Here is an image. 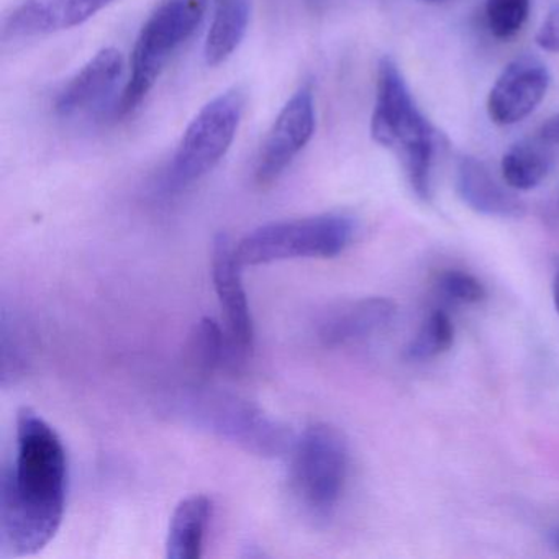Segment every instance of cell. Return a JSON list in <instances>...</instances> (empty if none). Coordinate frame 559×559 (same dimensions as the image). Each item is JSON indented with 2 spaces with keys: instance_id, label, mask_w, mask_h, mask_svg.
I'll use <instances>...</instances> for the list:
<instances>
[{
  "instance_id": "6da1fadb",
  "label": "cell",
  "mask_w": 559,
  "mask_h": 559,
  "mask_svg": "<svg viewBox=\"0 0 559 559\" xmlns=\"http://www.w3.org/2000/svg\"><path fill=\"white\" fill-rule=\"evenodd\" d=\"M68 457L57 431L22 408L15 456L2 471L0 546L4 556L34 555L60 530L67 507Z\"/></svg>"
},
{
  "instance_id": "7a4b0ae2",
  "label": "cell",
  "mask_w": 559,
  "mask_h": 559,
  "mask_svg": "<svg viewBox=\"0 0 559 559\" xmlns=\"http://www.w3.org/2000/svg\"><path fill=\"white\" fill-rule=\"evenodd\" d=\"M371 136L397 156L412 191L428 201L438 133L418 109L397 63L389 57L379 61Z\"/></svg>"
},
{
  "instance_id": "3957f363",
  "label": "cell",
  "mask_w": 559,
  "mask_h": 559,
  "mask_svg": "<svg viewBox=\"0 0 559 559\" xmlns=\"http://www.w3.org/2000/svg\"><path fill=\"white\" fill-rule=\"evenodd\" d=\"M171 414L227 443L257 456L274 457L290 451L293 433L250 401L215 391L191 389L173 402Z\"/></svg>"
},
{
  "instance_id": "277c9868",
  "label": "cell",
  "mask_w": 559,
  "mask_h": 559,
  "mask_svg": "<svg viewBox=\"0 0 559 559\" xmlns=\"http://www.w3.org/2000/svg\"><path fill=\"white\" fill-rule=\"evenodd\" d=\"M207 8L209 0H159L136 37L129 83L117 103V116L139 109L173 55L198 31Z\"/></svg>"
},
{
  "instance_id": "5b68a950",
  "label": "cell",
  "mask_w": 559,
  "mask_h": 559,
  "mask_svg": "<svg viewBox=\"0 0 559 559\" xmlns=\"http://www.w3.org/2000/svg\"><path fill=\"white\" fill-rule=\"evenodd\" d=\"M349 473L345 435L329 424H313L290 448L289 486L304 512L317 522L335 513Z\"/></svg>"
},
{
  "instance_id": "8992f818",
  "label": "cell",
  "mask_w": 559,
  "mask_h": 559,
  "mask_svg": "<svg viewBox=\"0 0 559 559\" xmlns=\"http://www.w3.org/2000/svg\"><path fill=\"white\" fill-rule=\"evenodd\" d=\"M356 222L330 214L273 222L235 243L241 266H260L299 258H335L355 240Z\"/></svg>"
},
{
  "instance_id": "52a82bcc",
  "label": "cell",
  "mask_w": 559,
  "mask_h": 559,
  "mask_svg": "<svg viewBox=\"0 0 559 559\" xmlns=\"http://www.w3.org/2000/svg\"><path fill=\"white\" fill-rule=\"evenodd\" d=\"M245 106L247 93L241 87H231L199 110L169 166V188H188L217 168L237 136Z\"/></svg>"
},
{
  "instance_id": "ba28073f",
  "label": "cell",
  "mask_w": 559,
  "mask_h": 559,
  "mask_svg": "<svg viewBox=\"0 0 559 559\" xmlns=\"http://www.w3.org/2000/svg\"><path fill=\"white\" fill-rule=\"evenodd\" d=\"M316 132V103L310 87H300L281 109L261 145L254 179L267 188L283 176Z\"/></svg>"
},
{
  "instance_id": "9c48e42d",
  "label": "cell",
  "mask_w": 559,
  "mask_h": 559,
  "mask_svg": "<svg viewBox=\"0 0 559 559\" xmlns=\"http://www.w3.org/2000/svg\"><path fill=\"white\" fill-rule=\"evenodd\" d=\"M240 270L234 241L228 235H217L212 245V280L237 368L248 361L254 342L253 319Z\"/></svg>"
},
{
  "instance_id": "30bf717a",
  "label": "cell",
  "mask_w": 559,
  "mask_h": 559,
  "mask_svg": "<svg viewBox=\"0 0 559 559\" xmlns=\"http://www.w3.org/2000/svg\"><path fill=\"white\" fill-rule=\"evenodd\" d=\"M549 87L548 68L535 57L515 58L497 78L487 99V112L497 126L522 122L545 99Z\"/></svg>"
},
{
  "instance_id": "8fae6325",
  "label": "cell",
  "mask_w": 559,
  "mask_h": 559,
  "mask_svg": "<svg viewBox=\"0 0 559 559\" xmlns=\"http://www.w3.org/2000/svg\"><path fill=\"white\" fill-rule=\"evenodd\" d=\"M114 0H24L2 24L5 41L31 40L80 27Z\"/></svg>"
},
{
  "instance_id": "7c38bea8",
  "label": "cell",
  "mask_w": 559,
  "mask_h": 559,
  "mask_svg": "<svg viewBox=\"0 0 559 559\" xmlns=\"http://www.w3.org/2000/svg\"><path fill=\"white\" fill-rule=\"evenodd\" d=\"M122 73V53L117 48H104L60 91L55 112L70 119L99 106L116 91Z\"/></svg>"
},
{
  "instance_id": "4fadbf2b",
  "label": "cell",
  "mask_w": 559,
  "mask_h": 559,
  "mask_svg": "<svg viewBox=\"0 0 559 559\" xmlns=\"http://www.w3.org/2000/svg\"><path fill=\"white\" fill-rule=\"evenodd\" d=\"M394 317L395 304L384 297L352 300L325 312L317 325V336L329 348L349 345L388 329Z\"/></svg>"
},
{
  "instance_id": "5bb4252c",
  "label": "cell",
  "mask_w": 559,
  "mask_h": 559,
  "mask_svg": "<svg viewBox=\"0 0 559 559\" xmlns=\"http://www.w3.org/2000/svg\"><path fill=\"white\" fill-rule=\"evenodd\" d=\"M456 191L461 201L487 217H520L523 204L502 188L479 159L463 156L457 162Z\"/></svg>"
},
{
  "instance_id": "9a60e30c",
  "label": "cell",
  "mask_w": 559,
  "mask_h": 559,
  "mask_svg": "<svg viewBox=\"0 0 559 559\" xmlns=\"http://www.w3.org/2000/svg\"><path fill=\"white\" fill-rule=\"evenodd\" d=\"M212 516V500L202 493L179 502L169 522L166 556L169 559H198L204 549Z\"/></svg>"
},
{
  "instance_id": "2e32d148",
  "label": "cell",
  "mask_w": 559,
  "mask_h": 559,
  "mask_svg": "<svg viewBox=\"0 0 559 559\" xmlns=\"http://www.w3.org/2000/svg\"><path fill=\"white\" fill-rule=\"evenodd\" d=\"M250 24V0H217L204 44L207 67L225 63L237 51Z\"/></svg>"
},
{
  "instance_id": "e0dca14e",
  "label": "cell",
  "mask_w": 559,
  "mask_h": 559,
  "mask_svg": "<svg viewBox=\"0 0 559 559\" xmlns=\"http://www.w3.org/2000/svg\"><path fill=\"white\" fill-rule=\"evenodd\" d=\"M551 166L552 146L535 133L510 146L502 158V176L515 191H532L545 181Z\"/></svg>"
},
{
  "instance_id": "ac0fdd59",
  "label": "cell",
  "mask_w": 559,
  "mask_h": 559,
  "mask_svg": "<svg viewBox=\"0 0 559 559\" xmlns=\"http://www.w3.org/2000/svg\"><path fill=\"white\" fill-rule=\"evenodd\" d=\"M188 362L202 376L221 368L238 369L227 332L214 319L195 323L188 342Z\"/></svg>"
},
{
  "instance_id": "d6986e66",
  "label": "cell",
  "mask_w": 559,
  "mask_h": 559,
  "mask_svg": "<svg viewBox=\"0 0 559 559\" xmlns=\"http://www.w3.org/2000/svg\"><path fill=\"white\" fill-rule=\"evenodd\" d=\"M454 326L444 312L430 313L421 323L415 338L408 343L405 355L412 361H428L443 355L453 346Z\"/></svg>"
},
{
  "instance_id": "ffe728a7",
  "label": "cell",
  "mask_w": 559,
  "mask_h": 559,
  "mask_svg": "<svg viewBox=\"0 0 559 559\" xmlns=\"http://www.w3.org/2000/svg\"><path fill=\"white\" fill-rule=\"evenodd\" d=\"M532 0H486V22L499 40L515 37L528 21Z\"/></svg>"
},
{
  "instance_id": "44dd1931",
  "label": "cell",
  "mask_w": 559,
  "mask_h": 559,
  "mask_svg": "<svg viewBox=\"0 0 559 559\" xmlns=\"http://www.w3.org/2000/svg\"><path fill=\"white\" fill-rule=\"evenodd\" d=\"M438 287L441 294L451 302L456 304H479L486 299V289L483 283L473 274L464 271H444L438 280Z\"/></svg>"
},
{
  "instance_id": "7402d4cb",
  "label": "cell",
  "mask_w": 559,
  "mask_h": 559,
  "mask_svg": "<svg viewBox=\"0 0 559 559\" xmlns=\"http://www.w3.org/2000/svg\"><path fill=\"white\" fill-rule=\"evenodd\" d=\"M536 45L548 53H559V5L549 11L536 34Z\"/></svg>"
},
{
  "instance_id": "603a6c76",
  "label": "cell",
  "mask_w": 559,
  "mask_h": 559,
  "mask_svg": "<svg viewBox=\"0 0 559 559\" xmlns=\"http://www.w3.org/2000/svg\"><path fill=\"white\" fill-rule=\"evenodd\" d=\"M536 135H538L543 142L552 146V148H555V146H559V114L549 117L545 123H542V127L536 130Z\"/></svg>"
},
{
  "instance_id": "cb8c5ba5",
  "label": "cell",
  "mask_w": 559,
  "mask_h": 559,
  "mask_svg": "<svg viewBox=\"0 0 559 559\" xmlns=\"http://www.w3.org/2000/svg\"><path fill=\"white\" fill-rule=\"evenodd\" d=\"M548 542L549 546L552 548V551H555L556 555H559V525L555 526V528L549 532Z\"/></svg>"
},
{
  "instance_id": "d4e9b609",
  "label": "cell",
  "mask_w": 559,
  "mask_h": 559,
  "mask_svg": "<svg viewBox=\"0 0 559 559\" xmlns=\"http://www.w3.org/2000/svg\"><path fill=\"white\" fill-rule=\"evenodd\" d=\"M552 299H555V307L559 313V263L556 266L555 280H552Z\"/></svg>"
},
{
  "instance_id": "484cf974",
  "label": "cell",
  "mask_w": 559,
  "mask_h": 559,
  "mask_svg": "<svg viewBox=\"0 0 559 559\" xmlns=\"http://www.w3.org/2000/svg\"><path fill=\"white\" fill-rule=\"evenodd\" d=\"M425 2H441V0H425Z\"/></svg>"
}]
</instances>
